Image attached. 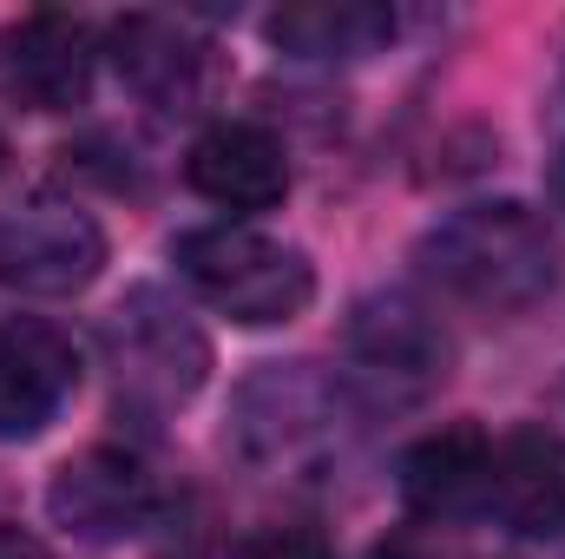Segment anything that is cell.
<instances>
[{"label":"cell","mask_w":565,"mask_h":559,"mask_svg":"<svg viewBox=\"0 0 565 559\" xmlns=\"http://www.w3.org/2000/svg\"><path fill=\"white\" fill-rule=\"evenodd\" d=\"M178 277L191 283L211 309H224L244 329L296 323L316 296V271L296 244H277L250 224H204L171 244Z\"/></svg>","instance_id":"7a4b0ae2"},{"label":"cell","mask_w":565,"mask_h":559,"mask_svg":"<svg viewBox=\"0 0 565 559\" xmlns=\"http://www.w3.org/2000/svg\"><path fill=\"white\" fill-rule=\"evenodd\" d=\"M237 559H335V553H329L322 527H309V520H270V527L244 534Z\"/></svg>","instance_id":"5bb4252c"},{"label":"cell","mask_w":565,"mask_h":559,"mask_svg":"<svg viewBox=\"0 0 565 559\" xmlns=\"http://www.w3.org/2000/svg\"><path fill=\"white\" fill-rule=\"evenodd\" d=\"M415 264H422V277L440 296H454L467 309H487V316L533 309L559 277V251H553L546 218H533L513 198L467 204V211L440 218L422 238Z\"/></svg>","instance_id":"6da1fadb"},{"label":"cell","mask_w":565,"mask_h":559,"mask_svg":"<svg viewBox=\"0 0 565 559\" xmlns=\"http://www.w3.org/2000/svg\"><path fill=\"white\" fill-rule=\"evenodd\" d=\"M355 349H362V362H369L375 376H422L427 382V376L447 362V342L427 329V316L415 309V303H402V296L362 309V323H355Z\"/></svg>","instance_id":"4fadbf2b"},{"label":"cell","mask_w":565,"mask_h":559,"mask_svg":"<svg viewBox=\"0 0 565 559\" xmlns=\"http://www.w3.org/2000/svg\"><path fill=\"white\" fill-rule=\"evenodd\" d=\"M184 184L224 211H277L289 198V151L250 119H217L184 151Z\"/></svg>","instance_id":"9c48e42d"},{"label":"cell","mask_w":565,"mask_h":559,"mask_svg":"<svg viewBox=\"0 0 565 559\" xmlns=\"http://www.w3.org/2000/svg\"><path fill=\"white\" fill-rule=\"evenodd\" d=\"M79 389V349L46 316H0V441H33Z\"/></svg>","instance_id":"52a82bcc"},{"label":"cell","mask_w":565,"mask_h":559,"mask_svg":"<svg viewBox=\"0 0 565 559\" xmlns=\"http://www.w3.org/2000/svg\"><path fill=\"white\" fill-rule=\"evenodd\" d=\"M0 171H7V139H0Z\"/></svg>","instance_id":"ac0fdd59"},{"label":"cell","mask_w":565,"mask_h":559,"mask_svg":"<svg viewBox=\"0 0 565 559\" xmlns=\"http://www.w3.org/2000/svg\"><path fill=\"white\" fill-rule=\"evenodd\" d=\"M487 514L507 534L546 540L565 527V434L553 428H513L493 441L487 461Z\"/></svg>","instance_id":"30bf717a"},{"label":"cell","mask_w":565,"mask_h":559,"mask_svg":"<svg viewBox=\"0 0 565 559\" xmlns=\"http://www.w3.org/2000/svg\"><path fill=\"white\" fill-rule=\"evenodd\" d=\"M106 362H113L119 409L158 421V415H171V409H184L204 389L211 342H204V329L164 289H132L106 316Z\"/></svg>","instance_id":"3957f363"},{"label":"cell","mask_w":565,"mask_h":559,"mask_svg":"<svg viewBox=\"0 0 565 559\" xmlns=\"http://www.w3.org/2000/svg\"><path fill=\"white\" fill-rule=\"evenodd\" d=\"M487 461H493V441L473 421L422 434L402 454V500H408V514H422V520L487 514Z\"/></svg>","instance_id":"8fae6325"},{"label":"cell","mask_w":565,"mask_h":559,"mask_svg":"<svg viewBox=\"0 0 565 559\" xmlns=\"http://www.w3.org/2000/svg\"><path fill=\"white\" fill-rule=\"evenodd\" d=\"M270 46L289 60H362L395 40V7L382 0H296L264 20Z\"/></svg>","instance_id":"7c38bea8"},{"label":"cell","mask_w":565,"mask_h":559,"mask_svg":"<svg viewBox=\"0 0 565 559\" xmlns=\"http://www.w3.org/2000/svg\"><path fill=\"white\" fill-rule=\"evenodd\" d=\"M99 264H106V231L79 204L33 198V204L0 218V283L7 289L73 296L99 277Z\"/></svg>","instance_id":"5b68a950"},{"label":"cell","mask_w":565,"mask_h":559,"mask_svg":"<svg viewBox=\"0 0 565 559\" xmlns=\"http://www.w3.org/2000/svg\"><path fill=\"white\" fill-rule=\"evenodd\" d=\"M93 27L73 13H26L0 46V93L26 113H73L93 93Z\"/></svg>","instance_id":"8992f818"},{"label":"cell","mask_w":565,"mask_h":559,"mask_svg":"<svg viewBox=\"0 0 565 559\" xmlns=\"http://www.w3.org/2000/svg\"><path fill=\"white\" fill-rule=\"evenodd\" d=\"M46 514L73 540L113 547V540H132V534H145L158 520V481H151V467H145L139 454H126V447H86V454H73V461L53 467Z\"/></svg>","instance_id":"277c9868"},{"label":"cell","mask_w":565,"mask_h":559,"mask_svg":"<svg viewBox=\"0 0 565 559\" xmlns=\"http://www.w3.org/2000/svg\"><path fill=\"white\" fill-rule=\"evenodd\" d=\"M0 559H53L33 534H20V527H0Z\"/></svg>","instance_id":"9a60e30c"},{"label":"cell","mask_w":565,"mask_h":559,"mask_svg":"<svg viewBox=\"0 0 565 559\" xmlns=\"http://www.w3.org/2000/svg\"><path fill=\"white\" fill-rule=\"evenodd\" d=\"M546 191H553V204L565 211V145H559V158H553V171H546Z\"/></svg>","instance_id":"2e32d148"},{"label":"cell","mask_w":565,"mask_h":559,"mask_svg":"<svg viewBox=\"0 0 565 559\" xmlns=\"http://www.w3.org/2000/svg\"><path fill=\"white\" fill-rule=\"evenodd\" d=\"M106 60L119 73V86L139 93L145 106H158V113H191L204 99V86H211V46L191 27L164 20V13H126V20H113Z\"/></svg>","instance_id":"ba28073f"},{"label":"cell","mask_w":565,"mask_h":559,"mask_svg":"<svg viewBox=\"0 0 565 559\" xmlns=\"http://www.w3.org/2000/svg\"><path fill=\"white\" fill-rule=\"evenodd\" d=\"M375 559H422L408 540H388V547H375Z\"/></svg>","instance_id":"e0dca14e"}]
</instances>
